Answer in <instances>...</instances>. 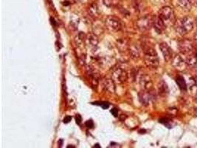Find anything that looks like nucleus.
I'll use <instances>...</instances> for the list:
<instances>
[{"instance_id":"obj_19","label":"nucleus","mask_w":197,"mask_h":148,"mask_svg":"<svg viewBox=\"0 0 197 148\" xmlns=\"http://www.w3.org/2000/svg\"><path fill=\"white\" fill-rule=\"evenodd\" d=\"M86 38V35L84 33V32H79L77 36H76V38H75L76 45L78 46H81L84 42H85Z\"/></svg>"},{"instance_id":"obj_13","label":"nucleus","mask_w":197,"mask_h":148,"mask_svg":"<svg viewBox=\"0 0 197 148\" xmlns=\"http://www.w3.org/2000/svg\"><path fill=\"white\" fill-rule=\"evenodd\" d=\"M103 87L107 92L110 93H114L116 87L115 82L112 79H106L103 82Z\"/></svg>"},{"instance_id":"obj_10","label":"nucleus","mask_w":197,"mask_h":148,"mask_svg":"<svg viewBox=\"0 0 197 148\" xmlns=\"http://www.w3.org/2000/svg\"><path fill=\"white\" fill-rule=\"evenodd\" d=\"M172 65L179 71H183L186 68L187 63L180 55H176L172 59Z\"/></svg>"},{"instance_id":"obj_35","label":"nucleus","mask_w":197,"mask_h":148,"mask_svg":"<svg viewBox=\"0 0 197 148\" xmlns=\"http://www.w3.org/2000/svg\"><path fill=\"white\" fill-rule=\"evenodd\" d=\"M196 99H197V93H196Z\"/></svg>"},{"instance_id":"obj_5","label":"nucleus","mask_w":197,"mask_h":148,"mask_svg":"<svg viewBox=\"0 0 197 148\" xmlns=\"http://www.w3.org/2000/svg\"><path fill=\"white\" fill-rule=\"evenodd\" d=\"M156 98V93L153 90H151L149 91L142 90L139 93V100L140 103L144 106L149 105L150 102L151 101H154Z\"/></svg>"},{"instance_id":"obj_34","label":"nucleus","mask_w":197,"mask_h":148,"mask_svg":"<svg viewBox=\"0 0 197 148\" xmlns=\"http://www.w3.org/2000/svg\"><path fill=\"white\" fill-rule=\"evenodd\" d=\"M196 24H197V18H196Z\"/></svg>"},{"instance_id":"obj_26","label":"nucleus","mask_w":197,"mask_h":148,"mask_svg":"<svg viewBox=\"0 0 197 148\" xmlns=\"http://www.w3.org/2000/svg\"><path fill=\"white\" fill-rule=\"evenodd\" d=\"M75 121H76V124H80L82 121V118L80 115H76L75 116Z\"/></svg>"},{"instance_id":"obj_6","label":"nucleus","mask_w":197,"mask_h":148,"mask_svg":"<svg viewBox=\"0 0 197 148\" xmlns=\"http://www.w3.org/2000/svg\"><path fill=\"white\" fill-rule=\"evenodd\" d=\"M137 28L141 31H147L152 27V18L145 16L140 18L137 22Z\"/></svg>"},{"instance_id":"obj_28","label":"nucleus","mask_w":197,"mask_h":148,"mask_svg":"<svg viewBox=\"0 0 197 148\" xmlns=\"http://www.w3.org/2000/svg\"><path fill=\"white\" fill-rule=\"evenodd\" d=\"M111 112L112 113V115H113L114 116H117V114H118V110H117L116 108H113V109L111 110Z\"/></svg>"},{"instance_id":"obj_14","label":"nucleus","mask_w":197,"mask_h":148,"mask_svg":"<svg viewBox=\"0 0 197 148\" xmlns=\"http://www.w3.org/2000/svg\"><path fill=\"white\" fill-rule=\"evenodd\" d=\"M180 22L182 24V26L183 27L186 33L191 32V30H193V22L191 18L188 17V16L184 17L180 20Z\"/></svg>"},{"instance_id":"obj_3","label":"nucleus","mask_w":197,"mask_h":148,"mask_svg":"<svg viewBox=\"0 0 197 148\" xmlns=\"http://www.w3.org/2000/svg\"><path fill=\"white\" fill-rule=\"evenodd\" d=\"M159 16L167 25L168 24L172 22L174 19V13L171 7H170L169 6H165L160 10Z\"/></svg>"},{"instance_id":"obj_27","label":"nucleus","mask_w":197,"mask_h":148,"mask_svg":"<svg viewBox=\"0 0 197 148\" xmlns=\"http://www.w3.org/2000/svg\"><path fill=\"white\" fill-rule=\"evenodd\" d=\"M71 120H72V117H71L70 116H66L65 118H64V123L67 124V123H69L70 121H71Z\"/></svg>"},{"instance_id":"obj_7","label":"nucleus","mask_w":197,"mask_h":148,"mask_svg":"<svg viewBox=\"0 0 197 148\" xmlns=\"http://www.w3.org/2000/svg\"><path fill=\"white\" fill-rule=\"evenodd\" d=\"M139 84L140 86V88L142 90H146L149 91L153 89V82L151 78L147 75V74H143L140 77L139 80Z\"/></svg>"},{"instance_id":"obj_4","label":"nucleus","mask_w":197,"mask_h":148,"mask_svg":"<svg viewBox=\"0 0 197 148\" xmlns=\"http://www.w3.org/2000/svg\"><path fill=\"white\" fill-rule=\"evenodd\" d=\"M112 76L114 82L118 83V84H123L128 79L127 72L121 67L114 68L112 71Z\"/></svg>"},{"instance_id":"obj_32","label":"nucleus","mask_w":197,"mask_h":148,"mask_svg":"<svg viewBox=\"0 0 197 148\" xmlns=\"http://www.w3.org/2000/svg\"><path fill=\"white\" fill-rule=\"evenodd\" d=\"M95 147H101V146H99V144H97L95 146Z\"/></svg>"},{"instance_id":"obj_8","label":"nucleus","mask_w":197,"mask_h":148,"mask_svg":"<svg viewBox=\"0 0 197 148\" xmlns=\"http://www.w3.org/2000/svg\"><path fill=\"white\" fill-rule=\"evenodd\" d=\"M178 48H179L180 53L182 54H188V53H191L193 50V42L188 39H184L182 40L179 41L178 43Z\"/></svg>"},{"instance_id":"obj_11","label":"nucleus","mask_w":197,"mask_h":148,"mask_svg":"<svg viewBox=\"0 0 197 148\" xmlns=\"http://www.w3.org/2000/svg\"><path fill=\"white\" fill-rule=\"evenodd\" d=\"M160 49L162 53V56H163V57H164L165 61L168 62L172 59L173 53H172V50H171V47H169V45H168L167 43H165V42L161 43L160 45Z\"/></svg>"},{"instance_id":"obj_23","label":"nucleus","mask_w":197,"mask_h":148,"mask_svg":"<svg viewBox=\"0 0 197 148\" xmlns=\"http://www.w3.org/2000/svg\"><path fill=\"white\" fill-rule=\"evenodd\" d=\"M117 47L121 50V51H125L124 50H125L127 47V44L125 43L124 40H120L117 44Z\"/></svg>"},{"instance_id":"obj_33","label":"nucleus","mask_w":197,"mask_h":148,"mask_svg":"<svg viewBox=\"0 0 197 148\" xmlns=\"http://www.w3.org/2000/svg\"><path fill=\"white\" fill-rule=\"evenodd\" d=\"M195 39H196V40L197 41V33L196 34V35H195Z\"/></svg>"},{"instance_id":"obj_2","label":"nucleus","mask_w":197,"mask_h":148,"mask_svg":"<svg viewBox=\"0 0 197 148\" xmlns=\"http://www.w3.org/2000/svg\"><path fill=\"white\" fill-rule=\"evenodd\" d=\"M105 25L111 31L118 32L122 29V23L120 19L114 16H109L105 19Z\"/></svg>"},{"instance_id":"obj_16","label":"nucleus","mask_w":197,"mask_h":148,"mask_svg":"<svg viewBox=\"0 0 197 148\" xmlns=\"http://www.w3.org/2000/svg\"><path fill=\"white\" fill-rule=\"evenodd\" d=\"M88 13L90 14V16L92 18H97L98 17L99 14H100V11H99V8L97 5L96 4H92L89 7L88 10Z\"/></svg>"},{"instance_id":"obj_21","label":"nucleus","mask_w":197,"mask_h":148,"mask_svg":"<svg viewBox=\"0 0 197 148\" xmlns=\"http://www.w3.org/2000/svg\"><path fill=\"white\" fill-rule=\"evenodd\" d=\"M177 3L179 7L184 10H189L191 7V4L189 0H177Z\"/></svg>"},{"instance_id":"obj_20","label":"nucleus","mask_w":197,"mask_h":148,"mask_svg":"<svg viewBox=\"0 0 197 148\" xmlns=\"http://www.w3.org/2000/svg\"><path fill=\"white\" fill-rule=\"evenodd\" d=\"M176 83L177 84L179 85V88L182 89V90H187V84H186V82H185V79H184L183 76H178L176 78Z\"/></svg>"},{"instance_id":"obj_25","label":"nucleus","mask_w":197,"mask_h":148,"mask_svg":"<svg viewBox=\"0 0 197 148\" xmlns=\"http://www.w3.org/2000/svg\"><path fill=\"white\" fill-rule=\"evenodd\" d=\"M120 12H121V13L123 14V16H129V13L127 11L125 8L120 7Z\"/></svg>"},{"instance_id":"obj_17","label":"nucleus","mask_w":197,"mask_h":148,"mask_svg":"<svg viewBox=\"0 0 197 148\" xmlns=\"http://www.w3.org/2000/svg\"><path fill=\"white\" fill-rule=\"evenodd\" d=\"M158 92L161 95H165L168 93V88L166 83L161 81L158 84Z\"/></svg>"},{"instance_id":"obj_1","label":"nucleus","mask_w":197,"mask_h":148,"mask_svg":"<svg viewBox=\"0 0 197 148\" xmlns=\"http://www.w3.org/2000/svg\"><path fill=\"white\" fill-rule=\"evenodd\" d=\"M144 60L147 67L151 69H156L160 65V61L155 49L151 47H147L144 50Z\"/></svg>"},{"instance_id":"obj_18","label":"nucleus","mask_w":197,"mask_h":148,"mask_svg":"<svg viewBox=\"0 0 197 148\" xmlns=\"http://www.w3.org/2000/svg\"><path fill=\"white\" fill-rule=\"evenodd\" d=\"M186 63H187V65L191 66V67L196 66L197 65L196 54H192L191 56H189L186 59Z\"/></svg>"},{"instance_id":"obj_22","label":"nucleus","mask_w":197,"mask_h":148,"mask_svg":"<svg viewBox=\"0 0 197 148\" xmlns=\"http://www.w3.org/2000/svg\"><path fill=\"white\" fill-rule=\"evenodd\" d=\"M103 4L109 7H112V6L117 5V2L116 0H103Z\"/></svg>"},{"instance_id":"obj_9","label":"nucleus","mask_w":197,"mask_h":148,"mask_svg":"<svg viewBox=\"0 0 197 148\" xmlns=\"http://www.w3.org/2000/svg\"><path fill=\"white\" fill-rule=\"evenodd\" d=\"M152 27H154V30L158 33H162L166 28V24L158 16L152 18Z\"/></svg>"},{"instance_id":"obj_29","label":"nucleus","mask_w":197,"mask_h":148,"mask_svg":"<svg viewBox=\"0 0 197 148\" xmlns=\"http://www.w3.org/2000/svg\"><path fill=\"white\" fill-rule=\"evenodd\" d=\"M191 2V5L197 6V0H189Z\"/></svg>"},{"instance_id":"obj_30","label":"nucleus","mask_w":197,"mask_h":148,"mask_svg":"<svg viewBox=\"0 0 197 148\" xmlns=\"http://www.w3.org/2000/svg\"><path fill=\"white\" fill-rule=\"evenodd\" d=\"M101 105L102 107H103V109H106V108H108L109 106L108 103H102Z\"/></svg>"},{"instance_id":"obj_31","label":"nucleus","mask_w":197,"mask_h":148,"mask_svg":"<svg viewBox=\"0 0 197 148\" xmlns=\"http://www.w3.org/2000/svg\"><path fill=\"white\" fill-rule=\"evenodd\" d=\"M193 79H194V82H195V84L197 86V73L195 75V76L193 77Z\"/></svg>"},{"instance_id":"obj_15","label":"nucleus","mask_w":197,"mask_h":148,"mask_svg":"<svg viewBox=\"0 0 197 148\" xmlns=\"http://www.w3.org/2000/svg\"><path fill=\"white\" fill-rule=\"evenodd\" d=\"M129 54L133 59H137L140 56V50L137 45H131L129 47Z\"/></svg>"},{"instance_id":"obj_24","label":"nucleus","mask_w":197,"mask_h":148,"mask_svg":"<svg viewBox=\"0 0 197 148\" xmlns=\"http://www.w3.org/2000/svg\"><path fill=\"white\" fill-rule=\"evenodd\" d=\"M85 125H86V127H87L88 128H92L93 126H94V123H93V121H92V120H89V121H86Z\"/></svg>"},{"instance_id":"obj_12","label":"nucleus","mask_w":197,"mask_h":148,"mask_svg":"<svg viewBox=\"0 0 197 148\" xmlns=\"http://www.w3.org/2000/svg\"><path fill=\"white\" fill-rule=\"evenodd\" d=\"M85 43L90 48H92V49L95 48L97 46L98 43H99V39H98L97 36L94 33L87 34Z\"/></svg>"}]
</instances>
